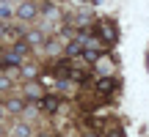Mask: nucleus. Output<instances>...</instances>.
Returning a JSON list of instances; mask_svg holds the SVG:
<instances>
[{"label": "nucleus", "instance_id": "2eb2a0df", "mask_svg": "<svg viewBox=\"0 0 149 137\" xmlns=\"http://www.w3.org/2000/svg\"><path fill=\"white\" fill-rule=\"evenodd\" d=\"M8 88H11V79L6 74H0V90H8Z\"/></svg>", "mask_w": 149, "mask_h": 137}, {"label": "nucleus", "instance_id": "423d86ee", "mask_svg": "<svg viewBox=\"0 0 149 137\" xmlns=\"http://www.w3.org/2000/svg\"><path fill=\"white\" fill-rule=\"evenodd\" d=\"M66 55H69V58H74V55H83V44H80V41H72L69 47H66Z\"/></svg>", "mask_w": 149, "mask_h": 137}, {"label": "nucleus", "instance_id": "f8f14e48", "mask_svg": "<svg viewBox=\"0 0 149 137\" xmlns=\"http://www.w3.org/2000/svg\"><path fill=\"white\" fill-rule=\"evenodd\" d=\"M0 60H3V66H17V63H19V55L11 52V55H6V58H0Z\"/></svg>", "mask_w": 149, "mask_h": 137}, {"label": "nucleus", "instance_id": "1a4fd4ad", "mask_svg": "<svg viewBox=\"0 0 149 137\" xmlns=\"http://www.w3.org/2000/svg\"><path fill=\"white\" fill-rule=\"evenodd\" d=\"M42 107H44L47 112H55V107H58V101H55V99H50V96H44V99H42Z\"/></svg>", "mask_w": 149, "mask_h": 137}, {"label": "nucleus", "instance_id": "9b49d317", "mask_svg": "<svg viewBox=\"0 0 149 137\" xmlns=\"http://www.w3.org/2000/svg\"><path fill=\"white\" fill-rule=\"evenodd\" d=\"M28 47H31L28 41H17V44H14V55H19V58H22V55L28 52Z\"/></svg>", "mask_w": 149, "mask_h": 137}, {"label": "nucleus", "instance_id": "20e7f679", "mask_svg": "<svg viewBox=\"0 0 149 137\" xmlns=\"http://www.w3.org/2000/svg\"><path fill=\"white\" fill-rule=\"evenodd\" d=\"M100 55H102V52H100V49H94V47H86V49H83V58L88 60V63H94V60H100Z\"/></svg>", "mask_w": 149, "mask_h": 137}, {"label": "nucleus", "instance_id": "6ab92c4d", "mask_svg": "<svg viewBox=\"0 0 149 137\" xmlns=\"http://www.w3.org/2000/svg\"><path fill=\"white\" fill-rule=\"evenodd\" d=\"M0 66H3V60H0Z\"/></svg>", "mask_w": 149, "mask_h": 137}, {"label": "nucleus", "instance_id": "f257e3e1", "mask_svg": "<svg viewBox=\"0 0 149 137\" xmlns=\"http://www.w3.org/2000/svg\"><path fill=\"white\" fill-rule=\"evenodd\" d=\"M36 3H33V0H22L19 3V8H17V16H19V19H33V16H36Z\"/></svg>", "mask_w": 149, "mask_h": 137}, {"label": "nucleus", "instance_id": "0eeeda50", "mask_svg": "<svg viewBox=\"0 0 149 137\" xmlns=\"http://www.w3.org/2000/svg\"><path fill=\"white\" fill-rule=\"evenodd\" d=\"M11 134H14V137H28V134H31V129H28L25 123H17V126L11 129Z\"/></svg>", "mask_w": 149, "mask_h": 137}, {"label": "nucleus", "instance_id": "39448f33", "mask_svg": "<svg viewBox=\"0 0 149 137\" xmlns=\"http://www.w3.org/2000/svg\"><path fill=\"white\" fill-rule=\"evenodd\" d=\"M6 110H8V112H22V110H25V101H22V99H11L8 104H6Z\"/></svg>", "mask_w": 149, "mask_h": 137}, {"label": "nucleus", "instance_id": "6e6552de", "mask_svg": "<svg viewBox=\"0 0 149 137\" xmlns=\"http://www.w3.org/2000/svg\"><path fill=\"white\" fill-rule=\"evenodd\" d=\"M25 41H28V44H42V41H44V36H42L39 30H31V33H28V38H25Z\"/></svg>", "mask_w": 149, "mask_h": 137}, {"label": "nucleus", "instance_id": "ddd939ff", "mask_svg": "<svg viewBox=\"0 0 149 137\" xmlns=\"http://www.w3.org/2000/svg\"><path fill=\"white\" fill-rule=\"evenodd\" d=\"M11 16V5L8 3H0V19H8Z\"/></svg>", "mask_w": 149, "mask_h": 137}, {"label": "nucleus", "instance_id": "dca6fc26", "mask_svg": "<svg viewBox=\"0 0 149 137\" xmlns=\"http://www.w3.org/2000/svg\"><path fill=\"white\" fill-rule=\"evenodd\" d=\"M83 137H100V132H86Z\"/></svg>", "mask_w": 149, "mask_h": 137}, {"label": "nucleus", "instance_id": "4468645a", "mask_svg": "<svg viewBox=\"0 0 149 137\" xmlns=\"http://www.w3.org/2000/svg\"><path fill=\"white\" fill-rule=\"evenodd\" d=\"M22 77H36V66H22Z\"/></svg>", "mask_w": 149, "mask_h": 137}, {"label": "nucleus", "instance_id": "f03ea898", "mask_svg": "<svg viewBox=\"0 0 149 137\" xmlns=\"http://www.w3.org/2000/svg\"><path fill=\"white\" fill-rule=\"evenodd\" d=\"M97 30L105 36V44H116V30H113V22H97Z\"/></svg>", "mask_w": 149, "mask_h": 137}, {"label": "nucleus", "instance_id": "f3484780", "mask_svg": "<svg viewBox=\"0 0 149 137\" xmlns=\"http://www.w3.org/2000/svg\"><path fill=\"white\" fill-rule=\"evenodd\" d=\"M39 137H53V134H50V132H42V134H39Z\"/></svg>", "mask_w": 149, "mask_h": 137}, {"label": "nucleus", "instance_id": "a211bd4d", "mask_svg": "<svg viewBox=\"0 0 149 137\" xmlns=\"http://www.w3.org/2000/svg\"><path fill=\"white\" fill-rule=\"evenodd\" d=\"M3 110H6V107H0V118H3Z\"/></svg>", "mask_w": 149, "mask_h": 137}, {"label": "nucleus", "instance_id": "7ed1b4c3", "mask_svg": "<svg viewBox=\"0 0 149 137\" xmlns=\"http://www.w3.org/2000/svg\"><path fill=\"white\" fill-rule=\"evenodd\" d=\"M113 88H116V79H113V77H105V79L97 82V90H100V93H111Z\"/></svg>", "mask_w": 149, "mask_h": 137}, {"label": "nucleus", "instance_id": "9d476101", "mask_svg": "<svg viewBox=\"0 0 149 137\" xmlns=\"http://www.w3.org/2000/svg\"><path fill=\"white\" fill-rule=\"evenodd\" d=\"M25 93L31 96V99H39V96H42V85H28Z\"/></svg>", "mask_w": 149, "mask_h": 137}]
</instances>
